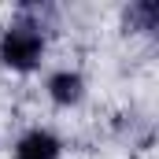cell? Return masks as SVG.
Wrapping results in <instances>:
<instances>
[{"label":"cell","instance_id":"cell-4","mask_svg":"<svg viewBox=\"0 0 159 159\" xmlns=\"http://www.w3.org/2000/svg\"><path fill=\"white\" fill-rule=\"evenodd\" d=\"M122 30L126 34H156L159 30V4L156 0H133L122 7Z\"/></svg>","mask_w":159,"mask_h":159},{"label":"cell","instance_id":"cell-3","mask_svg":"<svg viewBox=\"0 0 159 159\" xmlns=\"http://www.w3.org/2000/svg\"><path fill=\"white\" fill-rule=\"evenodd\" d=\"M11 159H63V141L44 126H30L26 133H19Z\"/></svg>","mask_w":159,"mask_h":159},{"label":"cell","instance_id":"cell-2","mask_svg":"<svg viewBox=\"0 0 159 159\" xmlns=\"http://www.w3.org/2000/svg\"><path fill=\"white\" fill-rule=\"evenodd\" d=\"M85 74L81 70H70V67H63V70H52L48 81H44V96L56 104V107H63V111H70V107H78L81 100H85Z\"/></svg>","mask_w":159,"mask_h":159},{"label":"cell","instance_id":"cell-1","mask_svg":"<svg viewBox=\"0 0 159 159\" xmlns=\"http://www.w3.org/2000/svg\"><path fill=\"white\" fill-rule=\"evenodd\" d=\"M44 52H48V34L34 19L15 11V19L0 30V67L11 74H34Z\"/></svg>","mask_w":159,"mask_h":159}]
</instances>
